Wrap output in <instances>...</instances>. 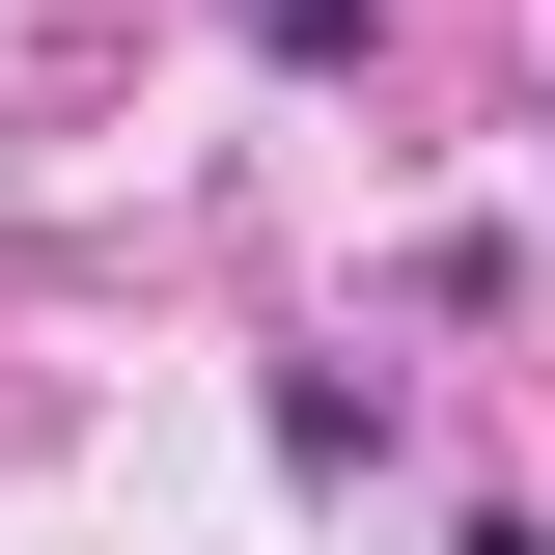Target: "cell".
I'll return each instance as SVG.
<instances>
[{
	"label": "cell",
	"mask_w": 555,
	"mask_h": 555,
	"mask_svg": "<svg viewBox=\"0 0 555 555\" xmlns=\"http://www.w3.org/2000/svg\"><path fill=\"white\" fill-rule=\"evenodd\" d=\"M250 56H361V0H250Z\"/></svg>",
	"instance_id": "1"
}]
</instances>
